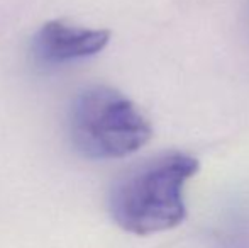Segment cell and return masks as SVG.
<instances>
[{"label": "cell", "mask_w": 249, "mask_h": 248, "mask_svg": "<svg viewBox=\"0 0 249 248\" xmlns=\"http://www.w3.org/2000/svg\"><path fill=\"white\" fill-rule=\"evenodd\" d=\"M110 39L105 29H90L66 20H48L33 39L36 58L48 65H63L100 53Z\"/></svg>", "instance_id": "cell-3"}, {"label": "cell", "mask_w": 249, "mask_h": 248, "mask_svg": "<svg viewBox=\"0 0 249 248\" xmlns=\"http://www.w3.org/2000/svg\"><path fill=\"white\" fill-rule=\"evenodd\" d=\"M198 170L188 153L168 152L131 167L112 186L110 216L124 231L148 236L178 226L187 216L183 186Z\"/></svg>", "instance_id": "cell-1"}, {"label": "cell", "mask_w": 249, "mask_h": 248, "mask_svg": "<svg viewBox=\"0 0 249 248\" xmlns=\"http://www.w3.org/2000/svg\"><path fill=\"white\" fill-rule=\"evenodd\" d=\"M70 141L93 160L122 158L138 152L153 136L148 117L119 90L95 85L75 97L68 113Z\"/></svg>", "instance_id": "cell-2"}]
</instances>
